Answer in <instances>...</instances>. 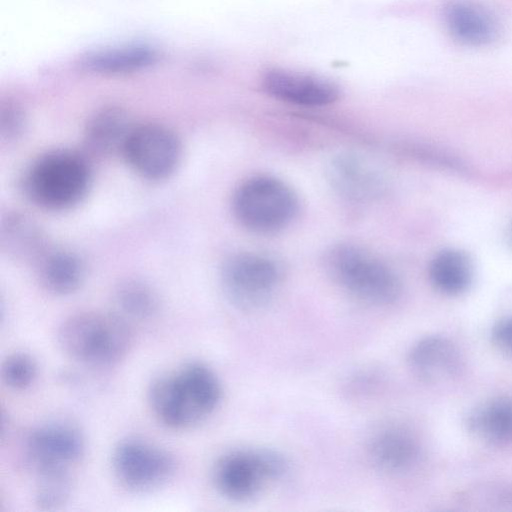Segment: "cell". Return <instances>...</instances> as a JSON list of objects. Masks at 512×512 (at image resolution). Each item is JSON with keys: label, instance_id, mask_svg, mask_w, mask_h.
I'll return each instance as SVG.
<instances>
[{"label": "cell", "instance_id": "6da1fadb", "mask_svg": "<svg viewBox=\"0 0 512 512\" xmlns=\"http://www.w3.org/2000/svg\"><path fill=\"white\" fill-rule=\"evenodd\" d=\"M222 385L206 364L190 361L155 377L148 387V403L154 416L171 429L191 428L218 408Z\"/></svg>", "mask_w": 512, "mask_h": 512}, {"label": "cell", "instance_id": "7a4b0ae2", "mask_svg": "<svg viewBox=\"0 0 512 512\" xmlns=\"http://www.w3.org/2000/svg\"><path fill=\"white\" fill-rule=\"evenodd\" d=\"M132 341L130 323L117 313H78L65 319L57 331V343L66 356L96 367L122 360Z\"/></svg>", "mask_w": 512, "mask_h": 512}, {"label": "cell", "instance_id": "3957f363", "mask_svg": "<svg viewBox=\"0 0 512 512\" xmlns=\"http://www.w3.org/2000/svg\"><path fill=\"white\" fill-rule=\"evenodd\" d=\"M90 180V168L84 157L70 150H55L42 155L29 167L24 188L37 205L63 210L85 196Z\"/></svg>", "mask_w": 512, "mask_h": 512}, {"label": "cell", "instance_id": "277c9868", "mask_svg": "<svg viewBox=\"0 0 512 512\" xmlns=\"http://www.w3.org/2000/svg\"><path fill=\"white\" fill-rule=\"evenodd\" d=\"M327 260L335 280L359 301L387 306L401 295V282L394 270L362 248L337 246L331 250Z\"/></svg>", "mask_w": 512, "mask_h": 512}, {"label": "cell", "instance_id": "5b68a950", "mask_svg": "<svg viewBox=\"0 0 512 512\" xmlns=\"http://www.w3.org/2000/svg\"><path fill=\"white\" fill-rule=\"evenodd\" d=\"M288 472L287 459L269 448H244L227 452L216 462L212 478L216 490L234 502H246Z\"/></svg>", "mask_w": 512, "mask_h": 512}, {"label": "cell", "instance_id": "8992f818", "mask_svg": "<svg viewBox=\"0 0 512 512\" xmlns=\"http://www.w3.org/2000/svg\"><path fill=\"white\" fill-rule=\"evenodd\" d=\"M233 213L246 229L261 234L288 226L298 211L293 190L270 176H256L243 182L232 200Z\"/></svg>", "mask_w": 512, "mask_h": 512}, {"label": "cell", "instance_id": "52a82bcc", "mask_svg": "<svg viewBox=\"0 0 512 512\" xmlns=\"http://www.w3.org/2000/svg\"><path fill=\"white\" fill-rule=\"evenodd\" d=\"M282 271L269 256L239 253L230 257L221 272L228 300L238 309L255 311L266 306L279 288Z\"/></svg>", "mask_w": 512, "mask_h": 512}, {"label": "cell", "instance_id": "ba28073f", "mask_svg": "<svg viewBox=\"0 0 512 512\" xmlns=\"http://www.w3.org/2000/svg\"><path fill=\"white\" fill-rule=\"evenodd\" d=\"M176 461L167 450L137 438L121 440L112 452V470L125 489L135 493L153 491L174 474Z\"/></svg>", "mask_w": 512, "mask_h": 512}, {"label": "cell", "instance_id": "9c48e42d", "mask_svg": "<svg viewBox=\"0 0 512 512\" xmlns=\"http://www.w3.org/2000/svg\"><path fill=\"white\" fill-rule=\"evenodd\" d=\"M23 459L32 472L70 469L85 451L80 430L65 422H48L32 429L25 437Z\"/></svg>", "mask_w": 512, "mask_h": 512}, {"label": "cell", "instance_id": "30bf717a", "mask_svg": "<svg viewBox=\"0 0 512 512\" xmlns=\"http://www.w3.org/2000/svg\"><path fill=\"white\" fill-rule=\"evenodd\" d=\"M122 154L141 176L159 180L172 174L181 158V146L175 134L156 124L134 126Z\"/></svg>", "mask_w": 512, "mask_h": 512}, {"label": "cell", "instance_id": "8fae6325", "mask_svg": "<svg viewBox=\"0 0 512 512\" xmlns=\"http://www.w3.org/2000/svg\"><path fill=\"white\" fill-rule=\"evenodd\" d=\"M263 87L271 96L291 104L319 107L335 102L340 94L338 86L325 78L273 69L265 73Z\"/></svg>", "mask_w": 512, "mask_h": 512}, {"label": "cell", "instance_id": "7c38bea8", "mask_svg": "<svg viewBox=\"0 0 512 512\" xmlns=\"http://www.w3.org/2000/svg\"><path fill=\"white\" fill-rule=\"evenodd\" d=\"M408 362L412 372L427 383L448 381L457 376L462 368L457 347L440 335L418 340L409 351Z\"/></svg>", "mask_w": 512, "mask_h": 512}, {"label": "cell", "instance_id": "4fadbf2b", "mask_svg": "<svg viewBox=\"0 0 512 512\" xmlns=\"http://www.w3.org/2000/svg\"><path fill=\"white\" fill-rule=\"evenodd\" d=\"M443 19L450 35L464 45L489 44L499 33L494 16L473 0L450 1L444 8Z\"/></svg>", "mask_w": 512, "mask_h": 512}, {"label": "cell", "instance_id": "5bb4252c", "mask_svg": "<svg viewBox=\"0 0 512 512\" xmlns=\"http://www.w3.org/2000/svg\"><path fill=\"white\" fill-rule=\"evenodd\" d=\"M368 451L374 466L389 474L409 471L420 457L416 437L400 426H387L377 431L369 442Z\"/></svg>", "mask_w": 512, "mask_h": 512}, {"label": "cell", "instance_id": "9a60e30c", "mask_svg": "<svg viewBox=\"0 0 512 512\" xmlns=\"http://www.w3.org/2000/svg\"><path fill=\"white\" fill-rule=\"evenodd\" d=\"M468 430L492 445L512 442V398L499 396L474 408L467 417Z\"/></svg>", "mask_w": 512, "mask_h": 512}, {"label": "cell", "instance_id": "2e32d148", "mask_svg": "<svg viewBox=\"0 0 512 512\" xmlns=\"http://www.w3.org/2000/svg\"><path fill=\"white\" fill-rule=\"evenodd\" d=\"M37 263L41 284L53 294H71L84 281V263L71 251L49 248Z\"/></svg>", "mask_w": 512, "mask_h": 512}, {"label": "cell", "instance_id": "e0dca14e", "mask_svg": "<svg viewBox=\"0 0 512 512\" xmlns=\"http://www.w3.org/2000/svg\"><path fill=\"white\" fill-rule=\"evenodd\" d=\"M159 59L156 49L147 45H127L95 51L82 60V66L101 74H126L147 68Z\"/></svg>", "mask_w": 512, "mask_h": 512}, {"label": "cell", "instance_id": "ac0fdd59", "mask_svg": "<svg viewBox=\"0 0 512 512\" xmlns=\"http://www.w3.org/2000/svg\"><path fill=\"white\" fill-rule=\"evenodd\" d=\"M133 127L124 111L118 108H105L88 122L86 142L93 152L100 155L122 153Z\"/></svg>", "mask_w": 512, "mask_h": 512}, {"label": "cell", "instance_id": "d6986e66", "mask_svg": "<svg viewBox=\"0 0 512 512\" xmlns=\"http://www.w3.org/2000/svg\"><path fill=\"white\" fill-rule=\"evenodd\" d=\"M1 241L9 254L22 260L38 262L49 249L39 227L20 214L9 215L3 221Z\"/></svg>", "mask_w": 512, "mask_h": 512}, {"label": "cell", "instance_id": "ffe728a7", "mask_svg": "<svg viewBox=\"0 0 512 512\" xmlns=\"http://www.w3.org/2000/svg\"><path fill=\"white\" fill-rule=\"evenodd\" d=\"M429 276L434 287L447 295L465 292L472 281V265L468 256L456 249L439 252L431 261Z\"/></svg>", "mask_w": 512, "mask_h": 512}, {"label": "cell", "instance_id": "44dd1931", "mask_svg": "<svg viewBox=\"0 0 512 512\" xmlns=\"http://www.w3.org/2000/svg\"><path fill=\"white\" fill-rule=\"evenodd\" d=\"M330 173L336 188L353 198L370 196L381 186L374 168L359 157H339L333 162Z\"/></svg>", "mask_w": 512, "mask_h": 512}, {"label": "cell", "instance_id": "7402d4cb", "mask_svg": "<svg viewBox=\"0 0 512 512\" xmlns=\"http://www.w3.org/2000/svg\"><path fill=\"white\" fill-rule=\"evenodd\" d=\"M117 314L130 321H146L154 318L160 301L154 289L143 281L129 279L121 282L114 293Z\"/></svg>", "mask_w": 512, "mask_h": 512}, {"label": "cell", "instance_id": "603a6c76", "mask_svg": "<svg viewBox=\"0 0 512 512\" xmlns=\"http://www.w3.org/2000/svg\"><path fill=\"white\" fill-rule=\"evenodd\" d=\"M34 475V501L40 509L57 510L69 501L73 489L70 469H51Z\"/></svg>", "mask_w": 512, "mask_h": 512}, {"label": "cell", "instance_id": "cb8c5ba5", "mask_svg": "<svg viewBox=\"0 0 512 512\" xmlns=\"http://www.w3.org/2000/svg\"><path fill=\"white\" fill-rule=\"evenodd\" d=\"M37 374V362L27 352L11 353L2 362V381L12 390L22 391L29 388L35 382Z\"/></svg>", "mask_w": 512, "mask_h": 512}, {"label": "cell", "instance_id": "d4e9b609", "mask_svg": "<svg viewBox=\"0 0 512 512\" xmlns=\"http://www.w3.org/2000/svg\"><path fill=\"white\" fill-rule=\"evenodd\" d=\"M491 337L502 352L512 357V315L499 320L494 325Z\"/></svg>", "mask_w": 512, "mask_h": 512}, {"label": "cell", "instance_id": "484cf974", "mask_svg": "<svg viewBox=\"0 0 512 512\" xmlns=\"http://www.w3.org/2000/svg\"><path fill=\"white\" fill-rule=\"evenodd\" d=\"M24 120L20 112L8 109L1 114V134L7 139L16 138L22 133Z\"/></svg>", "mask_w": 512, "mask_h": 512}, {"label": "cell", "instance_id": "4316f807", "mask_svg": "<svg viewBox=\"0 0 512 512\" xmlns=\"http://www.w3.org/2000/svg\"><path fill=\"white\" fill-rule=\"evenodd\" d=\"M512 235V234H511Z\"/></svg>", "mask_w": 512, "mask_h": 512}]
</instances>
